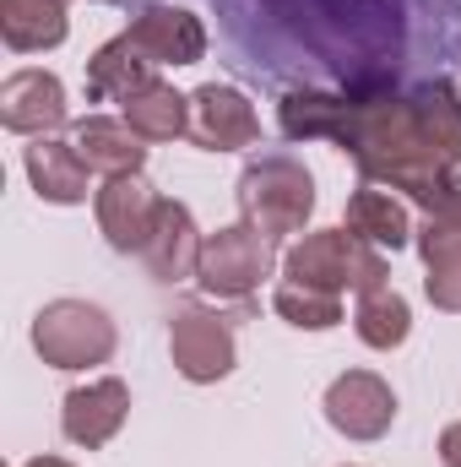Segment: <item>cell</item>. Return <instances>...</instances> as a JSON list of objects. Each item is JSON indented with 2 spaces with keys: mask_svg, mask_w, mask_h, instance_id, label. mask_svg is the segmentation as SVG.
<instances>
[{
  "mask_svg": "<svg viewBox=\"0 0 461 467\" xmlns=\"http://www.w3.org/2000/svg\"><path fill=\"white\" fill-rule=\"evenodd\" d=\"M440 462H446V467H461V424H451V430L440 435Z\"/></svg>",
  "mask_w": 461,
  "mask_h": 467,
  "instance_id": "cell-24",
  "label": "cell"
},
{
  "mask_svg": "<svg viewBox=\"0 0 461 467\" xmlns=\"http://www.w3.org/2000/svg\"><path fill=\"white\" fill-rule=\"evenodd\" d=\"M0 38L16 55L55 49L66 38V0H0Z\"/></svg>",
  "mask_w": 461,
  "mask_h": 467,
  "instance_id": "cell-16",
  "label": "cell"
},
{
  "mask_svg": "<svg viewBox=\"0 0 461 467\" xmlns=\"http://www.w3.org/2000/svg\"><path fill=\"white\" fill-rule=\"evenodd\" d=\"M27 467H71V462H60V457H38V462H27Z\"/></svg>",
  "mask_w": 461,
  "mask_h": 467,
  "instance_id": "cell-25",
  "label": "cell"
},
{
  "mask_svg": "<svg viewBox=\"0 0 461 467\" xmlns=\"http://www.w3.org/2000/svg\"><path fill=\"white\" fill-rule=\"evenodd\" d=\"M326 419L347 441H380L391 430V419H396V391L369 369H347L326 391Z\"/></svg>",
  "mask_w": 461,
  "mask_h": 467,
  "instance_id": "cell-6",
  "label": "cell"
},
{
  "mask_svg": "<svg viewBox=\"0 0 461 467\" xmlns=\"http://www.w3.org/2000/svg\"><path fill=\"white\" fill-rule=\"evenodd\" d=\"M130 38L136 49L152 60V66H196L201 49H207V33L190 11H174V5H147L136 22H130Z\"/></svg>",
  "mask_w": 461,
  "mask_h": 467,
  "instance_id": "cell-11",
  "label": "cell"
},
{
  "mask_svg": "<svg viewBox=\"0 0 461 467\" xmlns=\"http://www.w3.org/2000/svg\"><path fill=\"white\" fill-rule=\"evenodd\" d=\"M424 261H429V299L435 310H461V223H429L418 239Z\"/></svg>",
  "mask_w": 461,
  "mask_h": 467,
  "instance_id": "cell-19",
  "label": "cell"
},
{
  "mask_svg": "<svg viewBox=\"0 0 461 467\" xmlns=\"http://www.w3.org/2000/svg\"><path fill=\"white\" fill-rule=\"evenodd\" d=\"M147 82H158V77H152V60L136 49L130 33H119L115 44H104V49L87 60V93H93V99H130V93H141Z\"/></svg>",
  "mask_w": 461,
  "mask_h": 467,
  "instance_id": "cell-15",
  "label": "cell"
},
{
  "mask_svg": "<svg viewBox=\"0 0 461 467\" xmlns=\"http://www.w3.org/2000/svg\"><path fill=\"white\" fill-rule=\"evenodd\" d=\"M0 125L16 136H49L66 125V88L49 71H16L0 82Z\"/></svg>",
  "mask_w": 461,
  "mask_h": 467,
  "instance_id": "cell-7",
  "label": "cell"
},
{
  "mask_svg": "<svg viewBox=\"0 0 461 467\" xmlns=\"http://www.w3.org/2000/svg\"><path fill=\"white\" fill-rule=\"evenodd\" d=\"M77 152H82V163L87 169H98V174H109V180H119V174H141V158H147V147H141V136L125 125V119H82L77 125Z\"/></svg>",
  "mask_w": 461,
  "mask_h": 467,
  "instance_id": "cell-14",
  "label": "cell"
},
{
  "mask_svg": "<svg viewBox=\"0 0 461 467\" xmlns=\"http://www.w3.org/2000/svg\"><path fill=\"white\" fill-rule=\"evenodd\" d=\"M33 348L55 369H87L115 353V321L87 299H55L33 321Z\"/></svg>",
  "mask_w": 461,
  "mask_h": 467,
  "instance_id": "cell-3",
  "label": "cell"
},
{
  "mask_svg": "<svg viewBox=\"0 0 461 467\" xmlns=\"http://www.w3.org/2000/svg\"><path fill=\"white\" fill-rule=\"evenodd\" d=\"M158 202L152 185L141 174H119L98 191V229L109 234L115 250H141L147 234H152V218H158Z\"/></svg>",
  "mask_w": 461,
  "mask_h": 467,
  "instance_id": "cell-12",
  "label": "cell"
},
{
  "mask_svg": "<svg viewBox=\"0 0 461 467\" xmlns=\"http://www.w3.org/2000/svg\"><path fill=\"white\" fill-rule=\"evenodd\" d=\"M119 109H125V125H130L141 141H174V136L190 130V99H179V93L163 88V82H147L141 93L119 99Z\"/></svg>",
  "mask_w": 461,
  "mask_h": 467,
  "instance_id": "cell-17",
  "label": "cell"
},
{
  "mask_svg": "<svg viewBox=\"0 0 461 467\" xmlns=\"http://www.w3.org/2000/svg\"><path fill=\"white\" fill-rule=\"evenodd\" d=\"M353 327L369 348H402L407 332H413V316H407V299L396 288H374V294H358Z\"/></svg>",
  "mask_w": 461,
  "mask_h": 467,
  "instance_id": "cell-20",
  "label": "cell"
},
{
  "mask_svg": "<svg viewBox=\"0 0 461 467\" xmlns=\"http://www.w3.org/2000/svg\"><path fill=\"white\" fill-rule=\"evenodd\" d=\"M125 413H130V391H125V380L115 375H104V380H87V386H77L71 397H66V408H60V430H66V441H77V446H104V441H115L119 424H125Z\"/></svg>",
  "mask_w": 461,
  "mask_h": 467,
  "instance_id": "cell-8",
  "label": "cell"
},
{
  "mask_svg": "<svg viewBox=\"0 0 461 467\" xmlns=\"http://www.w3.org/2000/svg\"><path fill=\"white\" fill-rule=\"evenodd\" d=\"M343 115H347V99L337 93H288L282 99V130L299 141H310V136H332L337 141V130H343Z\"/></svg>",
  "mask_w": 461,
  "mask_h": 467,
  "instance_id": "cell-21",
  "label": "cell"
},
{
  "mask_svg": "<svg viewBox=\"0 0 461 467\" xmlns=\"http://www.w3.org/2000/svg\"><path fill=\"white\" fill-rule=\"evenodd\" d=\"M282 277L304 283V288H321V294H337V299H343V288L374 294V288H385V255L347 229H321L304 234L282 255Z\"/></svg>",
  "mask_w": 461,
  "mask_h": 467,
  "instance_id": "cell-1",
  "label": "cell"
},
{
  "mask_svg": "<svg viewBox=\"0 0 461 467\" xmlns=\"http://www.w3.org/2000/svg\"><path fill=\"white\" fill-rule=\"evenodd\" d=\"M239 207H244V223H255L261 234L282 239V234H299L315 213V185L304 174V163L293 158H261L239 174Z\"/></svg>",
  "mask_w": 461,
  "mask_h": 467,
  "instance_id": "cell-2",
  "label": "cell"
},
{
  "mask_svg": "<svg viewBox=\"0 0 461 467\" xmlns=\"http://www.w3.org/2000/svg\"><path fill=\"white\" fill-rule=\"evenodd\" d=\"M277 316L282 321H293V327H310V332H326V327H337L343 321V299L337 294H321V288H304V283H277Z\"/></svg>",
  "mask_w": 461,
  "mask_h": 467,
  "instance_id": "cell-22",
  "label": "cell"
},
{
  "mask_svg": "<svg viewBox=\"0 0 461 467\" xmlns=\"http://www.w3.org/2000/svg\"><path fill=\"white\" fill-rule=\"evenodd\" d=\"M169 353H174V369L185 380L212 386L233 369V332L223 327V316H212L201 305H185L169 321Z\"/></svg>",
  "mask_w": 461,
  "mask_h": 467,
  "instance_id": "cell-5",
  "label": "cell"
},
{
  "mask_svg": "<svg viewBox=\"0 0 461 467\" xmlns=\"http://www.w3.org/2000/svg\"><path fill=\"white\" fill-rule=\"evenodd\" d=\"M271 266H277V239L261 234L255 223H233V229H218L201 244L196 277L218 299H244L261 288V277H271Z\"/></svg>",
  "mask_w": 461,
  "mask_h": 467,
  "instance_id": "cell-4",
  "label": "cell"
},
{
  "mask_svg": "<svg viewBox=\"0 0 461 467\" xmlns=\"http://www.w3.org/2000/svg\"><path fill=\"white\" fill-rule=\"evenodd\" d=\"M27 180H33V191H38L44 202H55V207L87 202V163H82L77 141H49V136H38V141L27 147Z\"/></svg>",
  "mask_w": 461,
  "mask_h": 467,
  "instance_id": "cell-13",
  "label": "cell"
},
{
  "mask_svg": "<svg viewBox=\"0 0 461 467\" xmlns=\"http://www.w3.org/2000/svg\"><path fill=\"white\" fill-rule=\"evenodd\" d=\"M407 196L429 213V223H461V174L456 169H440V174L418 180Z\"/></svg>",
  "mask_w": 461,
  "mask_h": 467,
  "instance_id": "cell-23",
  "label": "cell"
},
{
  "mask_svg": "<svg viewBox=\"0 0 461 467\" xmlns=\"http://www.w3.org/2000/svg\"><path fill=\"white\" fill-rule=\"evenodd\" d=\"M190 136H196L201 147H212V152H233V147H250V141L261 136V119H255V109H250L244 93L207 82V88L190 99Z\"/></svg>",
  "mask_w": 461,
  "mask_h": 467,
  "instance_id": "cell-9",
  "label": "cell"
},
{
  "mask_svg": "<svg viewBox=\"0 0 461 467\" xmlns=\"http://www.w3.org/2000/svg\"><path fill=\"white\" fill-rule=\"evenodd\" d=\"M201 244H207V239L190 223V207L158 202L152 234H147V244H141V261H147V272H152L158 283H179V277H190V272L201 266Z\"/></svg>",
  "mask_w": 461,
  "mask_h": 467,
  "instance_id": "cell-10",
  "label": "cell"
},
{
  "mask_svg": "<svg viewBox=\"0 0 461 467\" xmlns=\"http://www.w3.org/2000/svg\"><path fill=\"white\" fill-rule=\"evenodd\" d=\"M347 234H358L364 244H374V250H402L407 239H413V223H407V207L402 202H391L385 191H353V202H347Z\"/></svg>",
  "mask_w": 461,
  "mask_h": 467,
  "instance_id": "cell-18",
  "label": "cell"
}]
</instances>
